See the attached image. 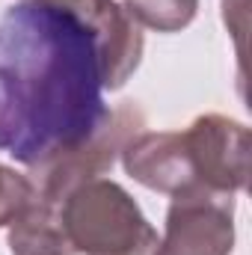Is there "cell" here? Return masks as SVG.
<instances>
[{
  "label": "cell",
  "mask_w": 252,
  "mask_h": 255,
  "mask_svg": "<svg viewBox=\"0 0 252 255\" xmlns=\"http://www.w3.org/2000/svg\"><path fill=\"white\" fill-rule=\"evenodd\" d=\"M145 128V116L133 107L122 104L116 110L107 113L104 125L98 128L86 142H80L77 148L51 157L48 163L30 169V181H33V196L45 205L60 208L63 199L74 187L101 178L104 172L113 169V163L119 160L125 142Z\"/></svg>",
  "instance_id": "3"
},
{
  "label": "cell",
  "mask_w": 252,
  "mask_h": 255,
  "mask_svg": "<svg viewBox=\"0 0 252 255\" xmlns=\"http://www.w3.org/2000/svg\"><path fill=\"white\" fill-rule=\"evenodd\" d=\"M125 172L154 193H175L196 187V172L190 160L184 130H139L125 142L119 154Z\"/></svg>",
  "instance_id": "7"
},
{
  "label": "cell",
  "mask_w": 252,
  "mask_h": 255,
  "mask_svg": "<svg viewBox=\"0 0 252 255\" xmlns=\"http://www.w3.org/2000/svg\"><path fill=\"white\" fill-rule=\"evenodd\" d=\"M235 196L205 187L175 193L166 211L163 238L151 255H232Z\"/></svg>",
  "instance_id": "4"
},
{
  "label": "cell",
  "mask_w": 252,
  "mask_h": 255,
  "mask_svg": "<svg viewBox=\"0 0 252 255\" xmlns=\"http://www.w3.org/2000/svg\"><path fill=\"white\" fill-rule=\"evenodd\" d=\"M30 3H48L57 9H68L95 30L104 89L110 92L122 89L127 77L136 71L145 39L139 33V24L122 9L119 0H30Z\"/></svg>",
  "instance_id": "6"
},
{
  "label": "cell",
  "mask_w": 252,
  "mask_h": 255,
  "mask_svg": "<svg viewBox=\"0 0 252 255\" xmlns=\"http://www.w3.org/2000/svg\"><path fill=\"white\" fill-rule=\"evenodd\" d=\"M122 9L154 33H181L193 24L199 12V0H119Z\"/></svg>",
  "instance_id": "9"
},
{
  "label": "cell",
  "mask_w": 252,
  "mask_h": 255,
  "mask_svg": "<svg viewBox=\"0 0 252 255\" xmlns=\"http://www.w3.org/2000/svg\"><path fill=\"white\" fill-rule=\"evenodd\" d=\"M33 199V181L30 175L15 172L12 166L0 163V229H6Z\"/></svg>",
  "instance_id": "10"
},
{
  "label": "cell",
  "mask_w": 252,
  "mask_h": 255,
  "mask_svg": "<svg viewBox=\"0 0 252 255\" xmlns=\"http://www.w3.org/2000/svg\"><path fill=\"white\" fill-rule=\"evenodd\" d=\"M6 244L9 255H77L68 244L60 208L45 205L36 196L6 226Z\"/></svg>",
  "instance_id": "8"
},
{
  "label": "cell",
  "mask_w": 252,
  "mask_h": 255,
  "mask_svg": "<svg viewBox=\"0 0 252 255\" xmlns=\"http://www.w3.org/2000/svg\"><path fill=\"white\" fill-rule=\"evenodd\" d=\"M60 220L77 255H151L157 232L136 199L110 178H92L68 193Z\"/></svg>",
  "instance_id": "2"
},
{
  "label": "cell",
  "mask_w": 252,
  "mask_h": 255,
  "mask_svg": "<svg viewBox=\"0 0 252 255\" xmlns=\"http://www.w3.org/2000/svg\"><path fill=\"white\" fill-rule=\"evenodd\" d=\"M196 187L217 193H238L250 178V130L220 113H205L184 128Z\"/></svg>",
  "instance_id": "5"
},
{
  "label": "cell",
  "mask_w": 252,
  "mask_h": 255,
  "mask_svg": "<svg viewBox=\"0 0 252 255\" xmlns=\"http://www.w3.org/2000/svg\"><path fill=\"white\" fill-rule=\"evenodd\" d=\"M95 30L68 9L18 0L0 15V151L36 169L104 125Z\"/></svg>",
  "instance_id": "1"
}]
</instances>
